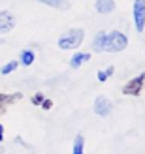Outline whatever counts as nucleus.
Here are the masks:
<instances>
[{"mask_svg": "<svg viewBox=\"0 0 145 154\" xmlns=\"http://www.w3.org/2000/svg\"><path fill=\"white\" fill-rule=\"evenodd\" d=\"M134 23H136V30L143 32V28H145V0H134Z\"/></svg>", "mask_w": 145, "mask_h": 154, "instance_id": "obj_4", "label": "nucleus"}, {"mask_svg": "<svg viewBox=\"0 0 145 154\" xmlns=\"http://www.w3.org/2000/svg\"><path fill=\"white\" fill-rule=\"evenodd\" d=\"M106 40H108V32H100L94 38V51H104L106 49Z\"/></svg>", "mask_w": 145, "mask_h": 154, "instance_id": "obj_11", "label": "nucleus"}, {"mask_svg": "<svg viewBox=\"0 0 145 154\" xmlns=\"http://www.w3.org/2000/svg\"><path fill=\"white\" fill-rule=\"evenodd\" d=\"M38 2H42V0H38Z\"/></svg>", "mask_w": 145, "mask_h": 154, "instance_id": "obj_20", "label": "nucleus"}, {"mask_svg": "<svg viewBox=\"0 0 145 154\" xmlns=\"http://www.w3.org/2000/svg\"><path fill=\"white\" fill-rule=\"evenodd\" d=\"M113 72H115V68H113V66H108L106 70H100V72H98V81H100V83L108 81L109 77L113 75Z\"/></svg>", "mask_w": 145, "mask_h": 154, "instance_id": "obj_13", "label": "nucleus"}, {"mask_svg": "<svg viewBox=\"0 0 145 154\" xmlns=\"http://www.w3.org/2000/svg\"><path fill=\"white\" fill-rule=\"evenodd\" d=\"M2 139H4V126L0 124V141H2Z\"/></svg>", "mask_w": 145, "mask_h": 154, "instance_id": "obj_18", "label": "nucleus"}, {"mask_svg": "<svg viewBox=\"0 0 145 154\" xmlns=\"http://www.w3.org/2000/svg\"><path fill=\"white\" fill-rule=\"evenodd\" d=\"M30 102H32V105H40L43 102V94H42V92H36V94L30 98Z\"/></svg>", "mask_w": 145, "mask_h": 154, "instance_id": "obj_16", "label": "nucleus"}, {"mask_svg": "<svg viewBox=\"0 0 145 154\" xmlns=\"http://www.w3.org/2000/svg\"><path fill=\"white\" fill-rule=\"evenodd\" d=\"M40 105L43 107V109H45V111H49V109H51V107H53V102H51V100H47V98H43V102H42Z\"/></svg>", "mask_w": 145, "mask_h": 154, "instance_id": "obj_17", "label": "nucleus"}, {"mask_svg": "<svg viewBox=\"0 0 145 154\" xmlns=\"http://www.w3.org/2000/svg\"><path fill=\"white\" fill-rule=\"evenodd\" d=\"M4 113H6V105L0 103V115H4Z\"/></svg>", "mask_w": 145, "mask_h": 154, "instance_id": "obj_19", "label": "nucleus"}, {"mask_svg": "<svg viewBox=\"0 0 145 154\" xmlns=\"http://www.w3.org/2000/svg\"><path fill=\"white\" fill-rule=\"evenodd\" d=\"M94 10L98 13H111L113 10H115V2L113 0H96V4H94Z\"/></svg>", "mask_w": 145, "mask_h": 154, "instance_id": "obj_7", "label": "nucleus"}, {"mask_svg": "<svg viewBox=\"0 0 145 154\" xmlns=\"http://www.w3.org/2000/svg\"><path fill=\"white\" fill-rule=\"evenodd\" d=\"M17 66H19L17 60H11V62H8V64H4L2 68H0V73H2V75H8V73H11V72L17 70Z\"/></svg>", "mask_w": 145, "mask_h": 154, "instance_id": "obj_14", "label": "nucleus"}, {"mask_svg": "<svg viewBox=\"0 0 145 154\" xmlns=\"http://www.w3.org/2000/svg\"><path fill=\"white\" fill-rule=\"evenodd\" d=\"M126 45H128L126 36L123 32H119V30H113V32L108 34V40H106V49L104 51H108V53H121V51L126 49Z\"/></svg>", "mask_w": 145, "mask_h": 154, "instance_id": "obj_2", "label": "nucleus"}, {"mask_svg": "<svg viewBox=\"0 0 145 154\" xmlns=\"http://www.w3.org/2000/svg\"><path fill=\"white\" fill-rule=\"evenodd\" d=\"M42 4L51 6V8H57V10H68V8H70L68 0H42Z\"/></svg>", "mask_w": 145, "mask_h": 154, "instance_id": "obj_10", "label": "nucleus"}, {"mask_svg": "<svg viewBox=\"0 0 145 154\" xmlns=\"http://www.w3.org/2000/svg\"><path fill=\"white\" fill-rule=\"evenodd\" d=\"M83 38H85V32H83V28H72L64 32L62 36L58 38V47L62 51H68V49H77Z\"/></svg>", "mask_w": 145, "mask_h": 154, "instance_id": "obj_1", "label": "nucleus"}, {"mask_svg": "<svg viewBox=\"0 0 145 154\" xmlns=\"http://www.w3.org/2000/svg\"><path fill=\"white\" fill-rule=\"evenodd\" d=\"M34 62V53L32 51H23L21 53V64L23 66H30Z\"/></svg>", "mask_w": 145, "mask_h": 154, "instance_id": "obj_15", "label": "nucleus"}, {"mask_svg": "<svg viewBox=\"0 0 145 154\" xmlns=\"http://www.w3.org/2000/svg\"><path fill=\"white\" fill-rule=\"evenodd\" d=\"M143 87H145V72H141L138 77H134V79H130L125 85L123 94H126V96H140Z\"/></svg>", "mask_w": 145, "mask_h": 154, "instance_id": "obj_3", "label": "nucleus"}, {"mask_svg": "<svg viewBox=\"0 0 145 154\" xmlns=\"http://www.w3.org/2000/svg\"><path fill=\"white\" fill-rule=\"evenodd\" d=\"M87 60H90V55H89V53H75V55L72 57V60H70V66L75 70V68H79L83 62H87Z\"/></svg>", "mask_w": 145, "mask_h": 154, "instance_id": "obj_8", "label": "nucleus"}, {"mask_svg": "<svg viewBox=\"0 0 145 154\" xmlns=\"http://www.w3.org/2000/svg\"><path fill=\"white\" fill-rule=\"evenodd\" d=\"M85 147V139H83V135L79 134V135H75V139H74V149H72V154H85L83 149Z\"/></svg>", "mask_w": 145, "mask_h": 154, "instance_id": "obj_12", "label": "nucleus"}, {"mask_svg": "<svg viewBox=\"0 0 145 154\" xmlns=\"http://www.w3.org/2000/svg\"><path fill=\"white\" fill-rule=\"evenodd\" d=\"M111 109H113V105L109 102V98L96 96V100H94V113L98 115V117H108V115L111 113Z\"/></svg>", "mask_w": 145, "mask_h": 154, "instance_id": "obj_5", "label": "nucleus"}, {"mask_svg": "<svg viewBox=\"0 0 145 154\" xmlns=\"http://www.w3.org/2000/svg\"><path fill=\"white\" fill-rule=\"evenodd\" d=\"M21 98H23L21 92H15V94H0V103L2 105H11L15 102H19Z\"/></svg>", "mask_w": 145, "mask_h": 154, "instance_id": "obj_9", "label": "nucleus"}, {"mask_svg": "<svg viewBox=\"0 0 145 154\" xmlns=\"http://www.w3.org/2000/svg\"><path fill=\"white\" fill-rule=\"evenodd\" d=\"M15 26V15L11 11H0V34H6V32H11Z\"/></svg>", "mask_w": 145, "mask_h": 154, "instance_id": "obj_6", "label": "nucleus"}]
</instances>
